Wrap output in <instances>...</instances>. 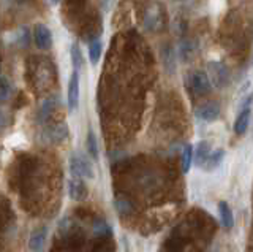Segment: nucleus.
<instances>
[{"label": "nucleus", "mask_w": 253, "mask_h": 252, "mask_svg": "<svg viewBox=\"0 0 253 252\" xmlns=\"http://www.w3.org/2000/svg\"><path fill=\"white\" fill-rule=\"evenodd\" d=\"M70 175L85 179H93L95 171L92 167V162L87 159L83 152H75L70 157Z\"/></svg>", "instance_id": "obj_1"}, {"label": "nucleus", "mask_w": 253, "mask_h": 252, "mask_svg": "<svg viewBox=\"0 0 253 252\" xmlns=\"http://www.w3.org/2000/svg\"><path fill=\"white\" fill-rule=\"evenodd\" d=\"M187 86L188 89L198 94V96H204L211 91V80L209 75H206L201 70H196V72L190 73L187 78Z\"/></svg>", "instance_id": "obj_2"}, {"label": "nucleus", "mask_w": 253, "mask_h": 252, "mask_svg": "<svg viewBox=\"0 0 253 252\" xmlns=\"http://www.w3.org/2000/svg\"><path fill=\"white\" fill-rule=\"evenodd\" d=\"M209 80L217 86V88H226L229 84V72L221 62H209Z\"/></svg>", "instance_id": "obj_3"}, {"label": "nucleus", "mask_w": 253, "mask_h": 252, "mask_svg": "<svg viewBox=\"0 0 253 252\" xmlns=\"http://www.w3.org/2000/svg\"><path fill=\"white\" fill-rule=\"evenodd\" d=\"M79 101V72L75 70L68 81V92H67V106L70 111H75Z\"/></svg>", "instance_id": "obj_4"}, {"label": "nucleus", "mask_w": 253, "mask_h": 252, "mask_svg": "<svg viewBox=\"0 0 253 252\" xmlns=\"http://www.w3.org/2000/svg\"><path fill=\"white\" fill-rule=\"evenodd\" d=\"M68 195L75 202H83L87 199V186L84 184L83 178L71 176L68 179Z\"/></svg>", "instance_id": "obj_5"}, {"label": "nucleus", "mask_w": 253, "mask_h": 252, "mask_svg": "<svg viewBox=\"0 0 253 252\" xmlns=\"http://www.w3.org/2000/svg\"><path fill=\"white\" fill-rule=\"evenodd\" d=\"M34 40L35 45L38 46L42 51H47L52 48V35H51V30L47 29L43 24H38L34 30Z\"/></svg>", "instance_id": "obj_6"}, {"label": "nucleus", "mask_w": 253, "mask_h": 252, "mask_svg": "<svg viewBox=\"0 0 253 252\" xmlns=\"http://www.w3.org/2000/svg\"><path fill=\"white\" fill-rule=\"evenodd\" d=\"M253 100V96L249 97L247 100V105H245L239 116L236 117V122H234V133L236 135H244L245 132L249 129V122H250V114H252V108H250V101Z\"/></svg>", "instance_id": "obj_7"}, {"label": "nucleus", "mask_w": 253, "mask_h": 252, "mask_svg": "<svg viewBox=\"0 0 253 252\" xmlns=\"http://www.w3.org/2000/svg\"><path fill=\"white\" fill-rule=\"evenodd\" d=\"M196 116L200 117L201 121H206V122L217 121L218 116H220V105L217 103V101H209V103H206V105L198 108Z\"/></svg>", "instance_id": "obj_8"}, {"label": "nucleus", "mask_w": 253, "mask_h": 252, "mask_svg": "<svg viewBox=\"0 0 253 252\" xmlns=\"http://www.w3.org/2000/svg\"><path fill=\"white\" fill-rule=\"evenodd\" d=\"M68 137V125L67 124H57L55 127H51L44 132V138L51 143H60Z\"/></svg>", "instance_id": "obj_9"}, {"label": "nucleus", "mask_w": 253, "mask_h": 252, "mask_svg": "<svg viewBox=\"0 0 253 252\" xmlns=\"http://www.w3.org/2000/svg\"><path fill=\"white\" fill-rule=\"evenodd\" d=\"M218 212H220L221 225H223L225 228H233L234 216H233V211H231V208H229V204L226 202H220L218 203Z\"/></svg>", "instance_id": "obj_10"}, {"label": "nucleus", "mask_w": 253, "mask_h": 252, "mask_svg": "<svg viewBox=\"0 0 253 252\" xmlns=\"http://www.w3.org/2000/svg\"><path fill=\"white\" fill-rule=\"evenodd\" d=\"M211 154V145H209V141H200L196 146V149L193 151V157H195V162L198 167H203L206 159L209 157Z\"/></svg>", "instance_id": "obj_11"}, {"label": "nucleus", "mask_w": 253, "mask_h": 252, "mask_svg": "<svg viewBox=\"0 0 253 252\" xmlns=\"http://www.w3.org/2000/svg\"><path fill=\"white\" fill-rule=\"evenodd\" d=\"M59 96H51L47 97L43 103H42V109H40V119L46 121L49 117L51 113H54V109L59 106Z\"/></svg>", "instance_id": "obj_12"}, {"label": "nucleus", "mask_w": 253, "mask_h": 252, "mask_svg": "<svg viewBox=\"0 0 253 252\" xmlns=\"http://www.w3.org/2000/svg\"><path fill=\"white\" fill-rule=\"evenodd\" d=\"M46 238H47V230L43 227V228H37V230L30 235V249L32 251H42L44 243H46Z\"/></svg>", "instance_id": "obj_13"}, {"label": "nucleus", "mask_w": 253, "mask_h": 252, "mask_svg": "<svg viewBox=\"0 0 253 252\" xmlns=\"http://www.w3.org/2000/svg\"><path fill=\"white\" fill-rule=\"evenodd\" d=\"M223 157H225V151L223 149H215V151H211L209 157L206 159L204 165H203V168L206 170H213V168H217L220 162L223 160Z\"/></svg>", "instance_id": "obj_14"}, {"label": "nucleus", "mask_w": 253, "mask_h": 252, "mask_svg": "<svg viewBox=\"0 0 253 252\" xmlns=\"http://www.w3.org/2000/svg\"><path fill=\"white\" fill-rule=\"evenodd\" d=\"M192 162H193V148L192 145H185L182 149V171L187 173L192 168Z\"/></svg>", "instance_id": "obj_15"}, {"label": "nucleus", "mask_w": 253, "mask_h": 252, "mask_svg": "<svg viewBox=\"0 0 253 252\" xmlns=\"http://www.w3.org/2000/svg\"><path fill=\"white\" fill-rule=\"evenodd\" d=\"M87 152L92 157L93 160H98V143H97V137L92 130L87 132Z\"/></svg>", "instance_id": "obj_16"}, {"label": "nucleus", "mask_w": 253, "mask_h": 252, "mask_svg": "<svg viewBox=\"0 0 253 252\" xmlns=\"http://www.w3.org/2000/svg\"><path fill=\"white\" fill-rule=\"evenodd\" d=\"M70 54H71V62H73L75 70H81V67L84 65V57H83L81 48H79V46H78L76 43H75V45H71Z\"/></svg>", "instance_id": "obj_17"}, {"label": "nucleus", "mask_w": 253, "mask_h": 252, "mask_svg": "<svg viewBox=\"0 0 253 252\" xmlns=\"http://www.w3.org/2000/svg\"><path fill=\"white\" fill-rule=\"evenodd\" d=\"M111 233V227L108 225V222H105L103 219H98V220H95V224H93V235L95 236H98V238H105V236H109Z\"/></svg>", "instance_id": "obj_18"}, {"label": "nucleus", "mask_w": 253, "mask_h": 252, "mask_svg": "<svg viewBox=\"0 0 253 252\" xmlns=\"http://www.w3.org/2000/svg\"><path fill=\"white\" fill-rule=\"evenodd\" d=\"M100 57H101V42L100 40H93L89 45V59L92 62V65H97Z\"/></svg>", "instance_id": "obj_19"}, {"label": "nucleus", "mask_w": 253, "mask_h": 252, "mask_svg": "<svg viewBox=\"0 0 253 252\" xmlns=\"http://www.w3.org/2000/svg\"><path fill=\"white\" fill-rule=\"evenodd\" d=\"M16 43H18L19 46H27L29 45V40H30V32L27 27H21L18 30V34H16Z\"/></svg>", "instance_id": "obj_20"}, {"label": "nucleus", "mask_w": 253, "mask_h": 252, "mask_svg": "<svg viewBox=\"0 0 253 252\" xmlns=\"http://www.w3.org/2000/svg\"><path fill=\"white\" fill-rule=\"evenodd\" d=\"M11 94V86L6 78H0V100H6Z\"/></svg>", "instance_id": "obj_21"}, {"label": "nucleus", "mask_w": 253, "mask_h": 252, "mask_svg": "<svg viewBox=\"0 0 253 252\" xmlns=\"http://www.w3.org/2000/svg\"><path fill=\"white\" fill-rule=\"evenodd\" d=\"M116 209L124 216V214H128V212L131 211V206L125 200H117L116 202Z\"/></svg>", "instance_id": "obj_22"}, {"label": "nucleus", "mask_w": 253, "mask_h": 252, "mask_svg": "<svg viewBox=\"0 0 253 252\" xmlns=\"http://www.w3.org/2000/svg\"><path fill=\"white\" fill-rule=\"evenodd\" d=\"M8 124V119H6V114L0 109V129H3L5 125Z\"/></svg>", "instance_id": "obj_23"}, {"label": "nucleus", "mask_w": 253, "mask_h": 252, "mask_svg": "<svg viewBox=\"0 0 253 252\" xmlns=\"http://www.w3.org/2000/svg\"><path fill=\"white\" fill-rule=\"evenodd\" d=\"M52 2H54V3H55V2H59V0H52Z\"/></svg>", "instance_id": "obj_24"}]
</instances>
